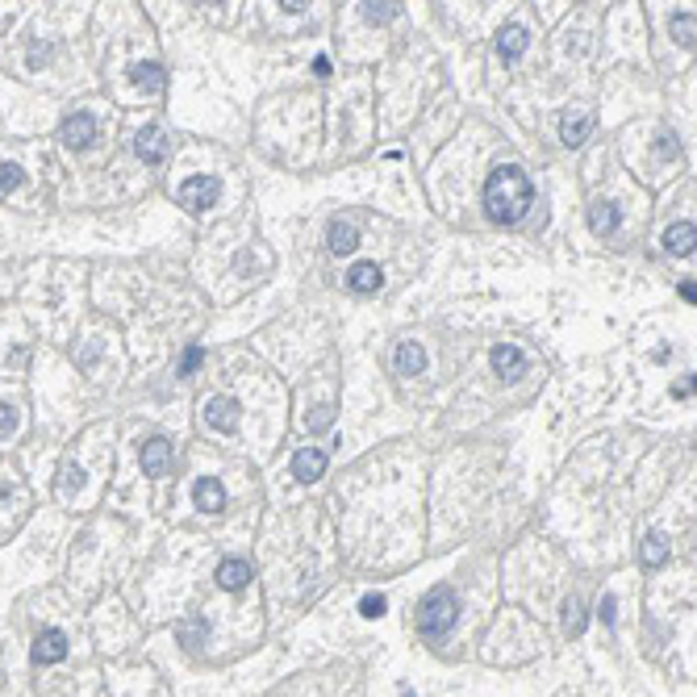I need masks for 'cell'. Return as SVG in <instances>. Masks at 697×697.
Listing matches in <instances>:
<instances>
[{"label": "cell", "mask_w": 697, "mask_h": 697, "mask_svg": "<svg viewBox=\"0 0 697 697\" xmlns=\"http://www.w3.org/2000/svg\"><path fill=\"white\" fill-rule=\"evenodd\" d=\"M593 130H597V113L593 109H568L564 118H560V143L572 146V151L589 143Z\"/></svg>", "instance_id": "277c9868"}, {"label": "cell", "mask_w": 697, "mask_h": 697, "mask_svg": "<svg viewBox=\"0 0 697 697\" xmlns=\"http://www.w3.org/2000/svg\"><path fill=\"white\" fill-rule=\"evenodd\" d=\"M380 284H385V272H380L376 264H355L347 272V289L351 292H376Z\"/></svg>", "instance_id": "ac0fdd59"}, {"label": "cell", "mask_w": 697, "mask_h": 697, "mask_svg": "<svg viewBox=\"0 0 697 697\" xmlns=\"http://www.w3.org/2000/svg\"><path fill=\"white\" fill-rule=\"evenodd\" d=\"M639 560H643V568H664V560H668V535L664 530H648L643 543H639Z\"/></svg>", "instance_id": "5bb4252c"}, {"label": "cell", "mask_w": 697, "mask_h": 697, "mask_svg": "<svg viewBox=\"0 0 697 697\" xmlns=\"http://www.w3.org/2000/svg\"><path fill=\"white\" fill-rule=\"evenodd\" d=\"M330 422H335V409H330V405H322V409H318V414L309 418V431H326Z\"/></svg>", "instance_id": "f546056e"}, {"label": "cell", "mask_w": 697, "mask_h": 697, "mask_svg": "<svg viewBox=\"0 0 697 697\" xmlns=\"http://www.w3.org/2000/svg\"><path fill=\"white\" fill-rule=\"evenodd\" d=\"M171 468V443L168 439H146L143 443V472L146 476H168Z\"/></svg>", "instance_id": "8fae6325"}, {"label": "cell", "mask_w": 697, "mask_h": 697, "mask_svg": "<svg viewBox=\"0 0 697 697\" xmlns=\"http://www.w3.org/2000/svg\"><path fill=\"white\" fill-rule=\"evenodd\" d=\"M585 626H589V614H585V601L580 597H568L564 601V635H585Z\"/></svg>", "instance_id": "603a6c76"}, {"label": "cell", "mask_w": 697, "mask_h": 697, "mask_svg": "<svg viewBox=\"0 0 697 697\" xmlns=\"http://www.w3.org/2000/svg\"><path fill=\"white\" fill-rule=\"evenodd\" d=\"M360 13H363V22H368V25H385V22H393V17L401 13V4H397V0H363Z\"/></svg>", "instance_id": "7402d4cb"}, {"label": "cell", "mask_w": 697, "mask_h": 697, "mask_svg": "<svg viewBox=\"0 0 697 697\" xmlns=\"http://www.w3.org/2000/svg\"><path fill=\"white\" fill-rule=\"evenodd\" d=\"M489 363H493L497 376H518L522 372V363H527V355H522V347H514V343H497L493 355H489Z\"/></svg>", "instance_id": "9a60e30c"}, {"label": "cell", "mask_w": 697, "mask_h": 697, "mask_svg": "<svg viewBox=\"0 0 697 697\" xmlns=\"http://www.w3.org/2000/svg\"><path fill=\"white\" fill-rule=\"evenodd\" d=\"M201 363H205V347H196V343H193V347L184 351V360H180V376H193Z\"/></svg>", "instance_id": "4316f807"}, {"label": "cell", "mask_w": 697, "mask_h": 697, "mask_svg": "<svg viewBox=\"0 0 697 697\" xmlns=\"http://www.w3.org/2000/svg\"><path fill=\"white\" fill-rule=\"evenodd\" d=\"M484 213L497 226H514L527 217V209L535 205V188H530L527 171L522 168H493L484 180Z\"/></svg>", "instance_id": "6da1fadb"}, {"label": "cell", "mask_w": 697, "mask_h": 697, "mask_svg": "<svg viewBox=\"0 0 697 697\" xmlns=\"http://www.w3.org/2000/svg\"><path fill=\"white\" fill-rule=\"evenodd\" d=\"M217 196H222V180H217V176H193V180H184L180 188H176V201H180V209H188V213H205Z\"/></svg>", "instance_id": "3957f363"}, {"label": "cell", "mask_w": 697, "mask_h": 697, "mask_svg": "<svg viewBox=\"0 0 697 697\" xmlns=\"http://www.w3.org/2000/svg\"><path fill=\"white\" fill-rule=\"evenodd\" d=\"M59 138L67 151H84V146L97 143V118H92V113H72V118L63 121Z\"/></svg>", "instance_id": "5b68a950"}, {"label": "cell", "mask_w": 697, "mask_h": 697, "mask_svg": "<svg viewBox=\"0 0 697 697\" xmlns=\"http://www.w3.org/2000/svg\"><path fill=\"white\" fill-rule=\"evenodd\" d=\"M130 75H134V84L146 88V92H163V84H168V75H163L159 63H134Z\"/></svg>", "instance_id": "44dd1931"}, {"label": "cell", "mask_w": 697, "mask_h": 697, "mask_svg": "<svg viewBox=\"0 0 697 697\" xmlns=\"http://www.w3.org/2000/svg\"><path fill=\"white\" fill-rule=\"evenodd\" d=\"M292 476L301 484H313L326 476V451L322 447H301L297 456H292Z\"/></svg>", "instance_id": "52a82bcc"}, {"label": "cell", "mask_w": 697, "mask_h": 697, "mask_svg": "<svg viewBox=\"0 0 697 697\" xmlns=\"http://www.w3.org/2000/svg\"><path fill=\"white\" fill-rule=\"evenodd\" d=\"M597 614H601V623H606V626H614V618H618V606H614V597H610V593H606V597H601Z\"/></svg>", "instance_id": "4dcf8cb0"}, {"label": "cell", "mask_w": 697, "mask_h": 697, "mask_svg": "<svg viewBox=\"0 0 697 697\" xmlns=\"http://www.w3.org/2000/svg\"><path fill=\"white\" fill-rule=\"evenodd\" d=\"M681 297L693 301V305H697V284H693V280H685V284H681Z\"/></svg>", "instance_id": "836d02e7"}, {"label": "cell", "mask_w": 697, "mask_h": 697, "mask_svg": "<svg viewBox=\"0 0 697 697\" xmlns=\"http://www.w3.org/2000/svg\"><path fill=\"white\" fill-rule=\"evenodd\" d=\"M67 656V635L63 631H42L34 639V664H59Z\"/></svg>", "instance_id": "7c38bea8"}, {"label": "cell", "mask_w": 697, "mask_h": 697, "mask_svg": "<svg viewBox=\"0 0 697 697\" xmlns=\"http://www.w3.org/2000/svg\"><path fill=\"white\" fill-rule=\"evenodd\" d=\"M201 418H205V426H209V431L230 434L234 426H239V401H234V397H209L201 405Z\"/></svg>", "instance_id": "8992f818"}, {"label": "cell", "mask_w": 697, "mask_h": 697, "mask_svg": "<svg viewBox=\"0 0 697 697\" xmlns=\"http://www.w3.org/2000/svg\"><path fill=\"white\" fill-rule=\"evenodd\" d=\"M22 180H25V171L17 168V163H4V168H0V193H4V196L17 193V188H22Z\"/></svg>", "instance_id": "d4e9b609"}, {"label": "cell", "mask_w": 697, "mask_h": 697, "mask_svg": "<svg viewBox=\"0 0 697 697\" xmlns=\"http://www.w3.org/2000/svg\"><path fill=\"white\" fill-rule=\"evenodd\" d=\"M397 372L401 376L426 372V351H422V343H397Z\"/></svg>", "instance_id": "d6986e66"}, {"label": "cell", "mask_w": 697, "mask_h": 697, "mask_svg": "<svg viewBox=\"0 0 697 697\" xmlns=\"http://www.w3.org/2000/svg\"><path fill=\"white\" fill-rule=\"evenodd\" d=\"M326 247H330V251H335V255H351V251H355V247H360V230L351 226V222H343V217H338V222H330V234H326Z\"/></svg>", "instance_id": "e0dca14e"}, {"label": "cell", "mask_w": 697, "mask_h": 697, "mask_svg": "<svg viewBox=\"0 0 697 697\" xmlns=\"http://www.w3.org/2000/svg\"><path fill=\"white\" fill-rule=\"evenodd\" d=\"M618 222H623L618 205H614V201H593V209H589V226H593V234L610 239L614 230H618Z\"/></svg>", "instance_id": "2e32d148"}, {"label": "cell", "mask_w": 697, "mask_h": 697, "mask_svg": "<svg viewBox=\"0 0 697 697\" xmlns=\"http://www.w3.org/2000/svg\"><path fill=\"white\" fill-rule=\"evenodd\" d=\"M134 155L143 159V163H163L168 159V134H163V126H146L134 138Z\"/></svg>", "instance_id": "ba28073f"}, {"label": "cell", "mask_w": 697, "mask_h": 697, "mask_svg": "<svg viewBox=\"0 0 697 697\" xmlns=\"http://www.w3.org/2000/svg\"><path fill=\"white\" fill-rule=\"evenodd\" d=\"M681 155V146L673 143V134H660V159H676Z\"/></svg>", "instance_id": "1f68e13d"}, {"label": "cell", "mask_w": 697, "mask_h": 697, "mask_svg": "<svg viewBox=\"0 0 697 697\" xmlns=\"http://www.w3.org/2000/svg\"><path fill=\"white\" fill-rule=\"evenodd\" d=\"M668 30H673V38L685 50H697V17H693V13H676Z\"/></svg>", "instance_id": "cb8c5ba5"}, {"label": "cell", "mask_w": 697, "mask_h": 697, "mask_svg": "<svg viewBox=\"0 0 697 697\" xmlns=\"http://www.w3.org/2000/svg\"><path fill=\"white\" fill-rule=\"evenodd\" d=\"M80 484H84V472L75 468V464H63V493H72Z\"/></svg>", "instance_id": "f1b7e54d"}, {"label": "cell", "mask_w": 697, "mask_h": 697, "mask_svg": "<svg viewBox=\"0 0 697 697\" xmlns=\"http://www.w3.org/2000/svg\"><path fill=\"white\" fill-rule=\"evenodd\" d=\"M193 501L205 514H222V510H226V484L217 481V476H201V481L193 484Z\"/></svg>", "instance_id": "9c48e42d"}, {"label": "cell", "mask_w": 697, "mask_h": 697, "mask_svg": "<svg viewBox=\"0 0 697 697\" xmlns=\"http://www.w3.org/2000/svg\"><path fill=\"white\" fill-rule=\"evenodd\" d=\"M17 431V409L9 405V401H4V405H0V439H4V443H9V434Z\"/></svg>", "instance_id": "83f0119b"}, {"label": "cell", "mask_w": 697, "mask_h": 697, "mask_svg": "<svg viewBox=\"0 0 697 697\" xmlns=\"http://www.w3.org/2000/svg\"><path fill=\"white\" fill-rule=\"evenodd\" d=\"M385 610H388V601L380 597V593H368V597L360 601V614H363V618H385Z\"/></svg>", "instance_id": "484cf974"}, {"label": "cell", "mask_w": 697, "mask_h": 697, "mask_svg": "<svg viewBox=\"0 0 697 697\" xmlns=\"http://www.w3.org/2000/svg\"><path fill=\"white\" fill-rule=\"evenodd\" d=\"M693 393H697V376H689V380L673 385V397H693Z\"/></svg>", "instance_id": "d6a6232c"}, {"label": "cell", "mask_w": 697, "mask_h": 697, "mask_svg": "<svg viewBox=\"0 0 697 697\" xmlns=\"http://www.w3.org/2000/svg\"><path fill=\"white\" fill-rule=\"evenodd\" d=\"M522 50H527V30H522V25H505L501 34H497V55H501L505 63H514Z\"/></svg>", "instance_id": "ffe728a7"}, {"label": "cell", "mask_w": 697, "mask_h": 697, "mask_svg": "<svg viewBox=\"0 0 697 697\" xmlns=\"http://www.w3.org/2000/svg\"><path fill=\"white\" fill-rule=\"evenodd\" d=\"M697 247V226L693 222H676V226L664 230V251L668 255H693Z\"/></svg>", "instance_id": "4fadbf2b"}, {"label": "cell", "mask_w": 697, "mask_h": 697, "mask_svg": "<svg viewBox=\"0 0 697 697\" xmlns=\"http://www.w3.org/2000/svg\"><path fill=\"white\" fill-rule=\"evenodd\" d=\"M456 618H459V601H456V593L447 589V585H439V589H431L426 597H422V606H418V631L426 639L447 635V631L456 626Z\"/></svg>", "instance_id": "7a4b0ae2"}, {"label": "cell", "mask_w": 697, "mask_h": 697, "mask_svg": "<svg viewBox=\"0 0 697 697\" xmlns=\"http://www.w3.org/2000/svg\"><path fill=\"white\" fill-rule=\"evenodd\" d=\"M251 585V564L247 560H239V555H230V560H222L217 564V589L226 593H239Z\"/></svg>", "instance_id": "30bf717a"}]
</instances>
